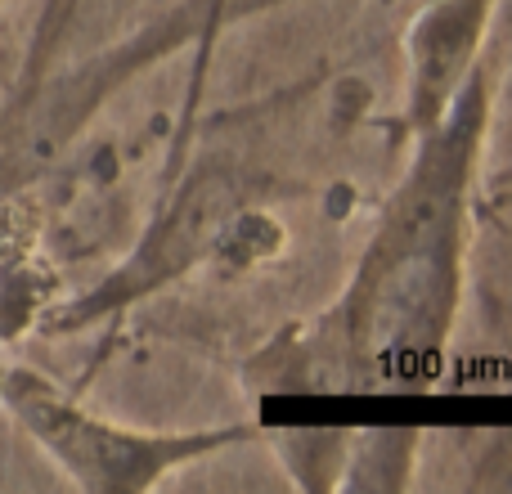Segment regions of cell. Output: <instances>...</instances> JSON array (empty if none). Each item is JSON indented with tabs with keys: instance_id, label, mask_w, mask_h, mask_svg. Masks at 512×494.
I'll use <instances>...</instances> for the list:
<instances>
[{
	"instance_id": "cell-1",
	"label": "cell",
	"mask_w": 512,
	"mask_h": 494,
	"mask_svg": "<svg viewBox=\"0 0 512 494\" xmlns=\"http://www.w3.org/2000/svg\"><path fill=\"white\" fill-rule=\"evenodd\" d=\"M490 108L495 77L481 63L441 122L414 135V162L382 203L342 297L252 360L248 378L265 405L432 391L459 319Z\"/></svg>"
},
{
	"instance_id": "cell-2",
	"label": "cell",
	"mask_w": 512,
	"mask_h": 494,
	"mask_svg": "<svg viewBox=\"0 0 512 494\" xmlns=\"http://www.w3.org/2000/svg\"><path fill=\"white\" fill-rule=\"evenodd\" d=\"M0 405L18 418L41 454L81 490L135 494L153 490L171 472L194 468L230 445L252 441V427H198V432H149L95 414L54 387L45 373L23 364H0Z\"/></svg>"
},
{
	"instance_id": "cell-3",
	"label": "cell",
	"mask_w": 512,
	"mask_h": 494,
	"mask_svg": "<svg viewBox=\"0 0 512 494\" xmlns=\"http://www.w3.org/2000/svg\"><path fill=\"white\" fill-rule=\"evenodd\" d=\"M243 221H248L243 171L225 167V162H207V167L189 171L185 180L171 176L158 212L144 225V234L135 239L131 252L122 256V265L108 270L104 283L90 288L81 301H72L59 324L81 328V324H99V319H113L122 310L140 306L158 288L185 279L207 256L225 252L230 239H239Z\"/></svg>"
},
{
	"instance_id": "cell-4",
	"label": "cell",
	"mask_w": 512,
	"mask_h": 494,
	"mask_svg": "<svg viewBox=\"0 0 512 494\" xmlns=\"http://www.w3.org/2000/svg\"><path fill=\"white\" fill-rule=\"evenodd\" d=\"M499 0H427L405 32V122H441L463 81L486 63V36Z\"/></svg>"
},
{
	"instance_id": "cell-5",
	"label": "cell",
	"mask_w": 512,
	"mask_h": 494,
	"mask_svg": "<svg viewBox=\"0 0 512 494\" xmlns=\"http://www.w3.org/2000/svg\"><path fill=\"white\" fill-rule=\"evenodd\" d=\"M135 9H140V0H45L32 23V41L23 50L14 90L36 86L68 63L122 41L131 32Z\"/></svg>"
},
{
	"instance_id": "cell-6",
	"label": "cell",
	"mask_w": 512,
	"mask_h": 494,
	"mask_svg": "<svg viewBox=\"0 0 512 494\" xmlns=\"http://www.w3.org/2000/svg\"><path fill=\"white\" fill-rule=\"evenodd\" d=\"M234 14V0H203V36H198V63H194V77H189V90H185V113H180V131H176V144L167 153V176L171 171L185 167V153H189V140H194V117H198V99H203V86H207V72H212V50L221 41L225 23Z\"/></svg>"
}]
</instances>
